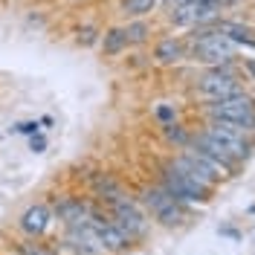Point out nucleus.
I'll list each match as a JSON object with an SVG mask.
<instances>
[{"label": "nucleus", "instance_id": "1", "mask_svg": "<svg viewBox=\"0 0 255 255\" xmlns=\"http://www.w3.org/2000/svg\"><path fill=\"white\" fill-rule=\"evenodd\" d=\"M194 93L206 102H221V99H229V96H241L244 93V81L238 79L232 61L221 64V67H212L206 76H200L197 84H194Z\"/></svg>", "mask_w": 255, "mask_h": 255}, {"label": "nucleus", "instance_id": "2", "mask_svg": "<svg viewBox=\"0 0 255 255\" xmlns=\"http://www.w3.org/2000/svg\"><path fill=\"white\" fill-rule=\"evenodd\" d=\"M209 119H221V122H232V125L247 128L250 133H255V99L247 93L229 96L221 102H209L206 105Z\"/></svg>", "mask_w": 255, "mask_h": 255}, {"label": "nucleus", "instance_id": "3", "mask_svg": "<svg viewBox=\"0 0 255 255\" xmlns=\"http://www.w3.org/2000/svg\"><path fill=\"white\" fill-rule=\"evenodd\" d=\"M142 203H145V209L154 212V218H157L162 226H177V223L186 221V212H183V206H180V200H174L162 186L145 189L142 191Z\"/></svg>", "mask_w": 255, "mask_h": 255}, {"label": "nucleus", "instance_id": "4", "mask_svg": "<svg viewBox=\"0 0 255 255\" xmlns=\"http://www.w3.org/2000/svg\"><path fill=\"white\" fill-rule=\"evenodd\" d=\"M159 186L168 191L174 200H180V203H206V197L212 194V191H206L203 186L191 183L189 177L177 174L168 162H165V165H162V171H159Z\"/></svg>", "mask_w": 255, "mask_h": 255}, {"label": "nucleus", "instance_id": "5", "mask_svg": "<svg viewBox=\"0 0 255 255\" xmlns=\"http://www.w3.org/2000/svg\"><path fill=\"white\" fill-rule=\"evenodd\" d=\"M221 15V0H191L183 6H174L171 20L177 26H206L215 23Z\"/></svg>", "mask_w": 255, "mask_h": 255}, {"label": "nucleus", "instance_id": "6", "mask_svg": "<svg viewBox=\"0 0 255 255\" xmlns=\"http://www.w3.org/2000/svg\"><path fill=\"white\" fill-rule=\"evenodd\" d=\"M203 133H209L212 139H218V142L232 154V157L244 162V159L253 154V142H250V133H241V130H232L229 125H223L218 119H209L206 128H203Z\"/></svg>", "mask_w": 255, "mask_h": 255}, {"label": "nucleus", "instance_id": "7", "mask_svg": "<svg viewBox=\"0 0 255 255\" xmlns=\"http://www.w3.org/2000/svg\"><path fill=\"white\" fill-rule=\"evenodd\" d=\"M113 212V221L119 223V229L125 232V238L128 241H133V238H139L145 232V218H142V212H139V206L128 197V194H122V197H116V200H111L108 203Z\"/></svg>", "mask_w": 255, "mask_h": 255}, {"label": "nucleus", "instance_id": "8", "mask_svg": "<svg viewBox=\"0 0 255 255\" xmlns=\"http://www.w3.org/2000/svg\"><path fill=\"white\" fill-rule=\"evenodd\" d=\"M64 241H67V247H70L76 255H105V253H108V250L102 247L99 232L93 229L90 218H87V221H81V223L67 226V235H64Z\"/></svg>", "mask_w": 255, "mask_h": 255}, {"label": "nucleus", "instance_id": "9", "mask_svg": "<svg viewBox=\"0 0 255 255\" xmlns=\"http://www.w3.org/2000/svg\"><path fill=\"white\" fill-rule=\"evenodd\" d=\"M90 223H93V229L99 232V241H102V247L108 250V253H122L130 241L125 238V232L119 229V223L116 221H105L99 212H90Z\"/></svg>", "mask_w": 255, "mask_h": 255}, {"label": "nucleus", "instance_id": "10", "mask_svg": "<svg viewBox=\"0 0 255 255\" xmlns=\"http://www.w3.org/2000/svg\"><path fill=\"white\" fill-rule=\"evenodd\" d=\"M49 221H52V212H49V206H44V203H35V206H29L23 215H20V229H23V235L38 238V235H44V232H47Z\"/></svg>", "mask_w": 255, "mask_h": 255}, {"label": "nucleus", "instance_id": "11", "mask_svg": "<svg viewBox=\"0 0 255 255\" xmlns=\"http://www.w3.org/2000/svg\"><path fill=\"white\" fill-rule=\"evenodd\" d=\"M90 212H93V209L87 206L84 200H79V197H64L61 203L55 206V218L64 221L67 226H73V223L87 221V218H90Z\"/></svg>", "mask_w": 255, "mask_h": 255}, {"label": "nucleus", "instance_id": "12", "mask_svg": "<svg viewBox=\"0 0 255 255\" xmlns=\"http://www.w3.org/2000/svg\"><path fill=\"white\" fill-rule=\"evenodd\" d=\"M215 26H218V32L226 35L232 44H241V47H247V49L255 52V32L250 29V26H244V23H238V20H218Z\"/></svg>", "mask_w": 255, "mask_h": 255}, {"label": "nucleus", "instance_id": "13", "mask_svg": "<svg viewBox=\"0 0 255 255\" xmlns=\"http://www.w3.org/2000/svg\"><path fill=\"white\" fill-rule=\"evenodd\" d=\"M154 58L157 64L162 67H171V64H180L186 58V47H183V41H177V38H162L154 49Z\"/></svg>", "mask_w": 255, "mask_h": 255}, {"label": "nucleus", "instance_id": "14", "mask_svg": "<svg viewBox=\"0 0 255 255\" xmlns=\"http://www.w3.org/2000/svg\"><path fill=\"white\" fill-rule=\"evenodd\" d=\"M90 186H93V191L102 197V200H108V203L125 194V191H122V186H119L113 177H108V174H96L93 180H90Z\"/></svg>", "mask_w": 255, "mask_h": 255}, {"label": "nucleus", "instance_id": "15", "mask_svg": "<svg viewBox=\"0 0 255 255\" xmlns=\"http://www.w3.org/2000/svg\"><path fill=\"white\" fill-rule=\"evenodd\" d=\"M128 49V35L125 29H108L102 35V52L105 55H119Z\"/></svg>", "mask_w": 255, "mask_h": 255}, {"label": "nucleus", "instance_id": "16", "mask_svg": "<svg viewBox=\"0 0 255 255\" xmlns=\"http://www.w3.org/2000/svg\"><path fill=\"white\" fill-rule=\"evenodd\" d=\"M154 9H157V0H122V12L130 17L151 15Z\"/></svg>", "mask_w": 255, "mask_h": 255}, {"label": "nucleus", "instance_id": "17", "mask_svg": "<svg viewBox=\"0 0 255 255\" xmlns=\"http://www.w3.org/2000/svg\"><path fill=\"white\" fill-rule=\"evenodd\" d=\"M162 133H165V139H168V142L180 145V148H186V145L191 142V133L183 125H177V122H171V125H162Z\"/></svg>", "mask_w": 255, "mask_h": 255}, {"label": "nucleus", "instance_id": "18", "mask_svg": "<svg viewBox=\"0 0 255 255\" xmlns=\"http://www.w3.org/2000/svg\"><path fill=\"white\" fill-rule=\"evenodd\" d=\"M125 35H128V44H142V41H148V35H151V26L145 20H130L125 26Z\"/></svg>", "mask_w": 255, "mask_h": 255}, {"label": "nucleus", "instance_id": "19", "mask_svg": "<svg viewBox=\"0 0 255 255\" xmlns=\"http://www.w3.org/2000/svg\"><path fill=\"white\" fill-rule=\"evenodd\" d=\"M154 119H157L159 125H171V122H177V108L168 105V102H159L157 108H154Z\"/></svg>", "mask_w": 255, "mask_h": 255}, {"label": "nucleus", "instance_id": "20", "mask_svg": "<svg viewBox=\"0 0 255 255\" xmlns=\"http://www.w3.org/2000/svg\"><path fill=\"white\" fill-rule=\"evenodd\" d=\"M17 255H55V253H49V250L38 247V244H20L17 247Z\"/></svg>", "mask_w": 255, "mask_h": 255}, {"label": "nucleus", "instance_id": "21", "mask_svg": "<svg viewBox=\"0 0 255 255\" xmlns=\"http://www.w3.org/2000/svg\"><path fill=\"white\" fill-rule=\"evenodd\" d=\"M96 35H99V32H96L93 26H84V29L79 32V44H84V47H90V44H96Z\"/></svg>", "mask_w": 255, "mask_h": 255}, {"label": "nucleus", "instance_id": "22", "mask_svg": "<svg viewBox=\"0 0 255 255\" xmlns=\"http://www.w3.org/2000/svg\"><path fill=\"white\" fill-rule=\"evenodd\" d=\"M29 145H32V151H35V154H41V151L47 148V136H44V133H32Z\"/></svg>", "mask_w": 255, "mask_h": 255}, {"label": "nucleus", "instance_id": "23", "mask_svg": "<svg viewBox=\"0 0 255 255\" xmlns=\"http://www.w3.org/2000/svg\"><path fill=\"white\" fill-rule=\"evenodd\" d=\"M38 128H41V122H20L15 130H17V133H26V136H32V133H38Z\"/></svg>", "mask_w": 255, "mask_h": 255}, {"label": "nucleus", "instance_id": "24", "mask_svg": "<svg viewBox=\"0 0 255 255\" xmlns=\"http://www.w3.org/2000/svg\"><path fill=\"white\" fill-rule=\"evenodd\" d=\"M244 70H247V73H253V76H255V61H253V58H247V61H244Z\"/></svg>", "mask_w": 255, "mask_h": 255}]
</instances>
